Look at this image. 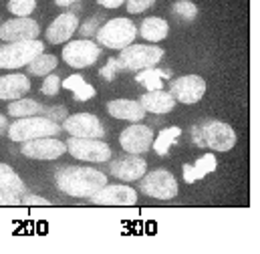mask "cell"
I'll return each mask as SVG.
<instances>
[{
	"instance_id": "20",
	"label": "cell",
	"mask_w": 260,
	"mask_h": 254,
	"mask_svg": "<svg viewBox=\"0 0 260 254\" xmlns=\"http://www.w3.org/2000/svg\"><path fill=\"white\" fill-rule=\"evenodd\" d=\"M107 111L111 117L125 119V121H141L145 117V109L139 105V101L131 99H115L107 103Z\"/></svg>"
},
{
	"instance_id": "28",
	"label": "cell",
	"mask_w": 260,
	"mask_h": 254,
	"mask_svg": "<svg viewBox=\"0 0 260 254\" xmlns=\"http://www.w3.org/2000/svg\"><path fill=\"white\" fill-rule=\"evenodd\" d=\"M57 63H59V61H57L55 55H45V53H41L39 57H35L26 67H28V73H30V75H35V77H47V75H51V73L57 69Z\"/></svg>"
},
{
	"instance_id": "10",
	"label": "cell",
	"mask_w": 260,
	"mask_h": 254,
	"mask_svg": "<svg viewBox=\"0 0 260 254\" xmlns=\"http://www.w3.org/2000/svg\"><path fill=\"white\" fill-rule=\"evenodd\" d=\"M168 93L180 103H198L206 93V81L200 75H184L170 83Z\"/></svg>"
},
{
	"instance_id": "27",
	"label": "cell",
	"mask_w": 260,
	"mask_h": 254,
	"mask_svg": "<svg viewBox=\"0 0 260 254\" xmlns=\"http://www.w3.org/2000/svg\"><path fill=\"white\" fill-rule=\"evenodd\" d=\"M0 190L6 192H14V194H22L26 190L24 188V182L20 180V176L6 164H0Z\"/></svg>"
},
{
	"instance_id": "6",
	"label": "cell",
	"mask_w": 260,
	"mask_h": 254,
	"mask_svg": "<svg viewBox=\"0 0 260 254\" xmlns=\"http://www.w3.org/2000/svg\"><path fill=\"white\" fill-rule=\"evenodd\" d=\"M164 59V51L155 45H129L121 49L117 63L123 71H143L151 69Z\"/></svg>"
},
{
	"instance_id": "3",
	"label": "cell",
	"mask_w": 260,
	"mask_h": 254,
	"mask_svg": "<svg viewBox=\"0 0 260 254\" xmlns=\"http://www.w3.org/2000/svg\"><path fill=\"white\" fill-rule=\"evenodd\" d=\"M61 133V125L49 117H18L12 125L8 127V137L12 141H30L39 137H55Z\"/></svg>"
},
{
	"instance_id": "34",
	"label": "cell",
	"mask_w": 260,
	"mask_h": 254,
	"mask_svg": "<svg viewBox=\"0 0 260 254\" xmlns=\"http://www.w3.org/2000/svg\"><path fill=\"white\" fill-rule=\"evenodd\" d=\"M99 20H101V16H93L91 20H87V22H85L81 28H77V30H81V37H91V35H95V28H97Z\"/></svg>"
},
{
	"instance_id": "39",
	"label": "cell",
	"mask_w": 260,
	"mask_h": 254,
	"mask_svg": "<svg viewBox=\"0 0 260 254\" xmlns=\"http://www.w3.org/2000/svg\"><path fill=\"white\" fill-rule=\"evenodd\" d=\"M6 127H8V123H6V117H4V115H0V135L4 133V129H6Z\"/></svg>"
},
{
	"instance_id": "36",
	"label": "cell",
	"mask_w": 260,
	"mask_h": 254,
	"mask_svg": "<svg viewBox=\"0 0 260 254\" xmlns=\"http://www.w3.org/2000/svg\"><path fill=\"white\" fill-rule=\"evenodd\" d=\"M43 113H47V115H49V119H53V121L67 119L65 107H51V109H47V107H45V111H43Z\"/></svg>"
},
{
	"instance_id": "21",
	"label": "cell",
	"mask_w": 260,
	"mask_h": 254,
	"mask_svg": "<svg viewBox=\"0 0 260 254\" xmlns=\"http://www.w3.org/2000/svg\"><path fill=\"white\" fill-rule=\"evenodd\" d=\"M214 170H216V157L212 153H206L196 164H184V182L194 184L198 180L206 178L208 174H212Z\"/></svg>"
},
{
	"instance_id": "31",
	"label": "cell",
	"mask_w": 260,
	"mask_h": 254,
	"mask_svg": "<svg viewBox=\"0 0 260 254\" xmlns=\"http://www.w3.org/2000/svg\"><path fill=\"white\" fill-rule=\"evenodd\" d=\"M59 89H61V79L57 77V75H47L45 77V81H43V87H41V91L45 93V95H57L59 93Z\"/></svg>"
},
{
	"instance_id": "29",
	"label": "cell",
	"mask_w": 260,
	"mask_h": 254,
	"mask_svg": "<svg viewBox=\"0 0 260 254\" xmlns=\"http://www.w3.org/2000/svg\"><path fill=\"white\" fill-rule=\"evenodd\" d=\"M172 10H174V14L182 16L186 20H192V18L198 16V6H196L194 2H190V0H178V2H174Z\"/></svg>"
},
{
	"instance_id": "8",
	"label": "cell",
	"mask_w": 260,
	"mask_h": 254,
	"mask_svg": "<svg viewBox=\"0 0 260 254\" xmlns=\"http://www.w3.org/2000/svg\"><path fill=\"white\" fill-rule=\"evenodd\" d=\"M139 190L155 200H172L178 196V182L168 170H153L149 174H143Z\"/></svg>"
},
{
	"instance_id": "22",
	"label": "cell",
	"mask_w": 260,
	"mask_h": 254,
	"mask_svg": "<svg viewBox=\"0 0 260 254\" xmlns=\"http://www.w3.org/2000/svg\"><path fill=\"white\" fill-rule=\"evenodd\" d=\"M168 33H170V26H168V22H166L164 18H159V16H149V18H145V20L141 22V26H139V35H141L145 41H149V43H159V41H164V39L168 37Z\"/></svg>"
},
{
	"instance_id": "15",
	"label": "cell",
	"mask_w": 260,
	"mask_h": 254,
	"mask_svg": "<svg viewBox=\"0 0 260 254\" xmlns=\"http://www.w3.org/2000/svg\"><path fill=\"white\" fill-rule=\"evenodd\" d=\"M93 204L97 206H119V208H125V206H133L137 202V192L129 188V186H103L97 194H93L89 198Z\"/></svg>"
},
{
	"instance_id": "30",
	"label": "cell",
	"mask_w": 260,
	"mask_h": 254,
	"mask_svg": "<svg viewBox=\"0 0 260 254\" xmlns=\"http://www.w3.org/2000/svg\"><path fill=\"white\" fill-rule=\"evenodd\" d=\"M37 6V0H10L8 2V10L14 16H28Z\"/></svg>"
},
{
	"instance_id": "11",
	"label": "cell",
	"mask_w": 260,
	"mask_h": 254,
	"mask_svg": "<svg viewBox=\"0 0 260 254\" xmlns=\"http://www.w3.org/2000/svg\"><path fill=\"white\" fill-rule=\"evenodd\" d=\"M41 28L39 22L28 16H16L12 20H6L0 24V39L6 43H18V41H35L39 37Z\"/></svg>"
},
{
	"instance_id": "19",
	"label": "cell",
	"mask_w": 260,
	"mask_h": 254,
	"mask_svg": "<svg viewBox=\"0 0 260 254\" xmlns=\"http://www.w3.org/2000/svg\"><path fill=\"white\" fill-rule=\"evenodd\" d=\"M139 105L145 109V113L149 111V113L161 115V113H170V111L176 107V99H174L168 91L157 89V91H147V93H143V95L139 97Z\"/></svg>"
},
{
	"instance_id": "24",
	"label": "cell",
	"mask_w": 260,
	"mask_h": 254,
	"mask_svg": "<svg viewBox=\"0 0 260 254\" xmlns=\"http://www.w3.org/2000/svg\"><path fill=\"white\" fill-rule=\"evenodd\" d=\"M43 111H45V107L35 99H22L20 97L8 105V115H12V117H32V115H39Z\"/></svg>"
},
{
	"instance_id": "38",
	"label": "cell",
	"mask_w": 260,
	"mask_h": 254,
	"mask_svg": "<svg viewBox=\"0 0 260 254\" xmlns=\"http://www.w3.org/2000/svg\"><path fill=\"white\" fill-rule=\"evenodd\" d=\"M77 0H55V4L57 6H71V4H75Z\"/></svg>"
},
{
	"instance_id": "18",
	"label": "cell",
	"mask_w": 260,
	"mask_h": 254,
	"mask_svg": "<svg viewBox=\"0 0 260 254\" xmlns=\"http://www.w3.org/2000/svg\"><path fill=\"white\" fill-rule=\"evenodd\" d=\"M30 91V81L26 75L12 73L0 77V99L2 101H16Z\"/></svg>"
},
{
	"instance_id": "37",
	"label": "cell",
	"mask_w": 260,
	"mask_h": 254,
	"mask_svg": "<svg viewBox=\"0 0 260 254\" xmlns=\"http://www.w3.org/2000/svg\"><path fill=\"white\" fill-rule=\"evenodd\" d=\"M101 6H105V8H119L125 0H97Z\"/></svg>"
},
{
	"instance_id": "14",
	"label": "cell",
	"mask_w": 260,
	"mask_h": 254,
	"mask_svg": "<svg viewBox=\"0 0 260 254\" xmlns=\"http://www.w3.org/2000/svg\"><path fill=\"white\" fill-rule=\"evenodd\" d=\"M119 143L121 147L133 153V155H139V153H145L151 143H153V131L147 125H141V123H135V125L125 127L119 135Z\"/></svg>"
},
{
	"instance_id": "25",
	"label": "cell",
	"mask_w": 260,
	"mask_h": 254,
	"mask_svg": "<svg viewBox=\"0 0 260 254\" xmlns=\"http://www.w3.org/2000/svg\"><path fill=\"white\" fill-rule=\"evenodd\" d=\"M182 135V129L180 127H168V129H161L157 137H153V143L151 147L155 149L157 155H168L170 153V147L180 139Z\"/></svg>"
},
{
	"instance_id": "12",
	"label": "cell",
	"mask_w": 260,
	"mask_h": 254,
	"mask_svg": "<svg viewBox=\"0 0 260 254\" xmlns=\"http://www.w3.org/2000/svg\"><path fill=\"white\" fill-rule=\"evenodd\" d=\"M67 151V145L57 137H39L24 141L20 147V153L30 160H57Z\"/></svg>"
},
{
	"instance_id": "7",
	"label": "cell",
	"mask_w": 260,
	"mask_h": 254,
	"mask_svg": "<svg viewBox=\"0 0 260 254\" xmlns=\"http://www.w3.org/2000/svg\"><path fill=\"white\" fill-rule=\"evenodd\" d=\"M65 145L67 151L81 162L101 164V162H109V157H111V147L105 141L95 139V137H73L71 135Z\"/></svg>"
},
{
	"instance_id": "33",
	"label": "cell",
	"mask_w": 260,
	"mask_h": 254,
	"mask_svg": "<svg viewBox=\"0 0 260 254\" xmlns=\"http://www.w3.org/2000/svg\"><path fill=\"white\" fill-rule=\"evenodd\" d=\"M117 71H121V67H119V63H117V59H109L107 65L101 69V75H103L107 81H113Z\"/></svg>"
},
{
	"instance_id": "23",
	"label": "cell",
	"mask_w": 260,
	"mask_h": 254,
	"mask_svg": "<svg viewBox=\"0 0 260 254\" xmlns=\"http://www.w3.org/2000/svg\"><path fill=\"white\" fill-rule=\"evenodd\" d=\"M61 87H65L69 91H73L75 101H89L95 97V87L89 85L81 75H71L61 83Z\"/></svg>"
},
{
	"instance_id": "1",
	"label": "cell",
	"mask_w": 260,
	"mask_h": 254,
	"mask_svg": "<svg viewBox=\"0 0 260 254\" xmlns=\"http://www.w3.org/2000/svg\"><path fill=\"white\" fill-rule=\"evenodd\" d=\"M57 188L73 198H91L107 184V176L93 168L67 166L61 168L55 176Z\"/></svg>"
},
{
	"instance_id": "16",
	"label": "cell",
	"mask_w": 260,
	"mask_h": 254,
	"mask_svg": "<svg viewBox=\"0 0 260 254\" xmlns=\"http://www.w3.org/2000/svg\"><path fill=\"white\" fill-rule=\"evenodd\" d=\"M109 172L123 180V182H135V180H141L143 174L147 172V164L143 157H137V155H123V157H117L111 166H109Z\"/></svg>"
},
{
	"instance_id": "17",
	"label": "cell",
	"mask_w": 260,
	"mask_h": 254,
	"mask_svg": "<svg viewBox=\"0 0 260 254\" xmlns=\"http://www.w3.org/2000/svg\"><path fill=\"white\" fill-rule=\"evenodd\" d=\"M77 28H79V18L73 12H65L51 22V26L47 28V39L51 45H61L75 35Z\"/></svg>"
},
{
	"instance_id": "2",
	"label": "cell",
	"mask_w": 260,
	"mask_h": 254,
	"mask_svg": "<svg viewBox=\"0 0 260 254\" xmlns=\"http://www.w3.org/2000/svg\"><path fill=\"white\" fill-rule=\"evenodd\" d=\"M192 141L198 147L228 151L236 145V133L224 121H206L202 125L192 127Z\"/></svg>"
},
{
	"instance_id": "5",
	"label": "cell",
	"mask_w": 260,
	"mask_h": 254,
	"mask_svg": "<svg viewBox=\"0 0 260 254\" xmlns=\"http://www.w3.org/2000/svg\"><path fill=\"white\" fill-rule=\"evenodd\" d=\"M41 53H45V45L39 39L2 45L0 47V69H20V67H26Z\"/></svg>"
},
{
	"instance_id": "35",
	"label": "cell",
	"mask_w": 260,
	"mask_h": 254,
	"mask_svg": "<svg viewBox=\"0 0 260 254\" xmlns=\"http://www.w3.org/2000/svg\"><path fill=\"white\" fill-rule=\"evenodd\" d=\"M20 204L22 206H51V202L41 198V196H26V198L20 200Z\"/></svg>"
},
{
	"instance_id": "9",
	"label": "cell",
	"mask_w": 260,
	"mask_h": 254,
	"mask_svg": "<svg viewBox=\"0 0 260 254\" xmlns=\"http://www.w3.org/2000/svg\"><path fill=\"white\" fill-rule=\"evenodd\" d=\"M101 49L97 43L89 41V39H81V41H71L67 43L63 49V61L73 69H85L95 65L99 59Z\"/></svg>"
},
{
	"instance_id": "13",
	"label": "cell",
	"mask_w": 260,
	"mask_h": 254,
	"mask_svg": "<svg viewBox=\"0 0 260 254\" xmlns=\"http://www.w3.org/2000/svg\"><path fill=\"white\" fill-rule=\"evenodd\" d=\"M63 129L67 133H71L73 137H95V139H103L105 129L103 123L99 121V117L91 115V113H75L69 115L63 123Z\"/></svg>"
},
{
	"instance_id": "26",
	"label": "cell",
	"mask_w": 260,
	"mask_h": 254,
	"mask_svg": "<svg viewBox=\"0 0 260 254\" xmlns=\"http://www.w3.org/2000/svg\"><path fill=\"white\" fill-rule=\"evenodd\" d=\"M168 77V73L159 71V69H143V71H137L135 75V81L139 85H143L147 91H157L164 87V79Z\"/></svg>"
},
{
	"instance_id": "32",
	"label": "cell",
	"mask_w": 260,
	"mask_h": 254,
	"mask_svg": "<svg viewBox=\"0 0 260 254\" xmlns=\"http://www.w3.org/2000/svg\"><path fill=\"white\" fill-rule=\"evenodd\" d=\"M125 2H127V12L139 14V12H145L149 6H153L155 0H125Z\"/></svg>"
},
{
	"instance_id": "4",
	"label": "cell",
	"mask_w": 260,
	"mask_h": 254,
	"mask_svg": "<svg viewBox=\"0 0 260 254\" xmlns=\"http://www.w3.org/2000/svg\"><path fill=\"white\" fill-rule=\"evenodd\" d=\"M137 37V28L129 18H113L107 20L99 30H97V41L99 45L107 47V49H125L133 45Z\"/></svg>"
}]
</instances>
